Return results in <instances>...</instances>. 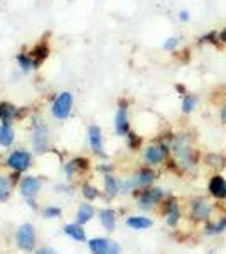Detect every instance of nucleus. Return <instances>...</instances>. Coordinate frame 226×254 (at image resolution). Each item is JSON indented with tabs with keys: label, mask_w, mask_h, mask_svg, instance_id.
<instances>
[{
	"label": "nucleus",
	"mask_w": 226,
	"mask_h": 254,
	"mask_svg": "<svg viewBox=\"0 0 226 254\" xmlns=\"http://www.w3.org/2000/svg\"><path fill=\"white\" fill-rule=\"evenodd\" d=\"M71 105H73V95L69 92L61 93L59 97L54 100L52 104V114L57 119H66L71 112Z\"/></svg>",
	"instance_id": "f257e3e1"
},
{
	"label": "nucleus",
	"mask_w": 226,
	"mask_h": 254,
	"mask_svg": "<svg viewBox=\"0 0 226 254\" xmlns=\"http://www.w3.org/2000/svg\"><path fill=\"white\" fill-rule=\"evenodd\" d=\"M34 243H36V232H34V227L31 224H24L19 227L17 231V244L20 249H29L34 248Z\"/></svg>",
	"instance_id": "f03ea898"
},
{
	"label": "nucleus",
	"mask_w": 226,
	"mask_h": 254,
	"mask_svg": "<svg viewBox=\"0 0 226 254\" xmlns=\"http://www.w3.org/2000/svg\"><path fill=\"white\" fill-rule=\"evenodd\" d=\"M39 188H41V182L38 178H34V176H27V178L20 183V193L26 196V198L29 200V205L34 207V208H36L34 196L38 195Z\"/></svg>",
	"instance_id": "7ed1b4c3"
},
{
	"label": "nucleus",
	"mask_w": 226,
	"mask_h": 254,
	"mask_svg": "<svg viewBox=\"0 0 226 254\" xmlns=\"http://www.w3.org/2000/svg\"><path fill=\"white\" fill-rule=\"evenodd\" d=\"M7 165H9L10 168H14L15 171L27 170L29 165H31V154L26 153V151H15V153L10 154Z\"/></svg>",
	"instance_id": "20e7f679"
},
{
	"label": "nucleus",
	"mask_w": 226,
	"mask_h": 254,
	"mask_svg": "<svg viewBox=\"0 0 226 254\" xmlns=\"http://www.w3.org/2000/svg\"><path fill=\"white\" fill-rule=\"evenodd\" d=\"M115 130L120 136H127L130 130V124H129V114H127V107L125 105H120V109L117 110V116H115Z\"/></svg>",
	"instance_id": "39448f33"
},
{
	"label": "nucleus",
	"mask_w": 226,
	"mask_h": 254,
	"mask_svg": "<svg viewBox=\"0 0 226 254\" xmlns=\"http://www.w3.org/2000/svg\"><path fill=\"white\" fill-rule=\"evenodd\" d=\"M162 198V190L160 188H150V190H143L140 196H138V202L143 208H150L152 205L159 203V200Z\"/></svg>",
	"instance_id": "423d86ee"
},
{
	"label": "nucleus",
	"mask_w": 226,
	"mask_h": 254,
	"mask_svg": "<svg viewBox=\"0 0 226 254\" xmlns=\"http://www.w3.org/2000/svg\"><path fill=\"white\" fill-rule=\"evenodd\" d=\"M209 193H211L215 198H226V180L223 178V176L216 175L213 176L211 180H209Z\"/></svg>",
	"instance_id": "0eeeda50"
},
{
	"label": "nucleus",
	"mask_w": 226,
	"mask_h": 254,
	"mask_svg": "<svg viewBox=\"0 0 226 254\" xmlns=\"http://www.w3.org/2000/svg\"><path fill=\"white\" fill-rule=\"evenodd\" d=\"M167 156V149L166 146H150L145 151V159L149 165H159L164 161V158Z\"/></svg>",
	"instance_id": "6e6552de"
},
{
	"label": "nucleus",
	"mask_w": 226,
	"mask_h": 254,
	"mask_svg": "<svg viewBox=\"0 0 226 254\" xmlns=\"http://www.w3.org/2000/svg\"><path fill=\"white\" fill-rule=\"evenodd\" d=\"M90 134V144H91L93 151L98 154H103V141H101V130L100 127L96 126H91L88 130Z\"/></svg>",
	"instance_id": "1a4fd4ad"
},
{
	"label": "nucleus",
	"mask_w": 226,
	"mask_h": 254,
	"mask_svg": "<svg viewBox=\"0 0 226 254\" xmlns=\"http://www.w3.org/2000/svg\"><path fill=\"white\" fill-rule=\"evenodd\" d=\"M14 142V130L10 129L9 124L0 126V146L9 147Z\"/></svg>",
	"instance_id": "9d476101"
},
{
	"label": "nucleus",
	"mask_w": 226,
	"mask_h": 254,
	"mask_svg": "<svg viewBox=\"0 0 226 254\" xmlns=\"http://www.w3.org/2000/svg\"><path fill=\"white\" fill-rule=\"evenodd\" d=\"M209 210H211V207H209V203L206 200H199V202L194 203L192 215H194L196 219H206V217H209Z\"/></svg>",
	"instance_id": "9b49d317"
},
{
	"label": "nucleus",
	"mask_w": 226,
	"mask_h": 254,
	"mask_svg": "<svg viewBox=\"0 0 226 254\" xmlns=\"http://www.w3.org/2000/svg\"><path fill=\"white\" fill-rule=\"evenodd\" d=\"M100 220L106 231H113L115 229V212L110 210V208H105V210L100 212Z\"/></svg>",
	"instance_id": "f8f14e48"
},
{
	"label": "nucleus",
	"mask_w": 226,
	"mask_h": 254,
	"mask_svg": "<svg viewBox=\"0 0 226 254\" xmlns=\"http://www.w3.org/2000/svg\"><path fill=\"white\" fill-rule=\"evenodd\" d=\"M127 225L132 229H137V231H142V229L150 227L152 220L145 219V217H130V219H127Z\"/></svg>",
	"instance_id": "ddd939ff"
},
{
	"label": "nucleus",
	"mask_w": 226,
	"mask_h": 254,
	"mask_svg": "<svg viewBox=\"0 0 226 254\" xmlns=\"http://www.w3.org/2000/svg\"><path fill=\"white\" fill-rule=\"evenodd\" d=\"M154 178H155V173L152 170H149V168H142L140 171L137 173V185H140V187H145V185H149V183L154 182Z\"/></svg>",
	"instance_id": "4468645a"
},
{
	"label": "nucleus",
	"mask_w": 226,
	"mask_h": 254,
	"mask_svg": "<svg viewBox=\"0 0 226 254\" xmlns=\"http://www.w3.org/2000/svg\"><path fill=\"white\" fill-rule=\"evenodd\" d=\"M93 217V208L91 205H88V203H83V205L80 207V210H78V215H76V222L78 224H86L90 219Z\"/></svg>",
	"instance_id": "2eb2a0df"
},
{
	"label": "nucleus",
	"mask_w": 226,
	"mask_h": 254,
	"mask_svg": "<svg viewBox=\"0 0 226 254\" xmlns=\"http://www.w3.org/2000/svg\"><path fill=\"white\" fill-rule=\"evenodd\" d=\"M46 137H47L46 127L38 126V129H36V132H34V144L38 147V151H43V147L46 146Z\"/></svg>",
	"instance_id": "dca6fc26"
},
{
	"label": "nucleus",
	"mask_w": 226,
	"mask_h": 254,
	"mask_svg": "<svg viewBox=\"0 0 226 254\" xmlns=\"http://www.w3.org/2000/svg\"><path fill=\"white\" fill-rule=\"evenodd\" d=\"M64 232H66L69 237H73L75 241H85V231L76 224H68L66 227H64Z\"/></svg>",
	"instance_id": "f3484780"
},
{
	"label": "nucleus",
	"mask_w": 226,
	"mask_h": 254,
	"mask_svg": "<svg viewBox=\"0 0 226 254\" xmlns=\"http://www.w3.org/2000/svg\"><path fill=\"white\" fill-rule=\"evenodd\" d=\"M196 105H198V97L192 95V93H187V95H184L182 98V112L184 114H191L192 110L196 109Z\"/></svg>",
	"instance_id": "a211bd4d"
},
{
	"label": "nucleus",
	"mask_w": 226,
	"mask_h": 254,
	"mask_svg": "<svg viewBox=\"0 0 226 254\" xmlns=\"http://www.w3.org/2000/svg\"><path fill=\"white\" fill-rule=\"evenodd\" d=\"M46 56H47V48L44 46V44L34 48V51L31 53V58H32V61H34L36 66H39V64L43 63V60H46Z\"/></svg>",
	"instance_id": "6ab92c4d"
},
{
	"label": "nucleus",
	"mask_w": 226,
	"mask_h": 254,
	"mask_svg": "<svg viewBox=\"0 0 226 254\" xmlns=\"http://www.w3.org/2000/svg\"><path fill=\"white\" fill-rule=\"evenodd\" d=\"M110 243L112 241H108V239H91L90 241V249L94 253V254H98V253H101V251H105L106 248L110 246Z\"/></svg>",
	"instance_id": "aec40b11"
},
{
	"label": "nucleus",
	"mask_w": 226,
	"mask_h": 254,
	"mask_svg": "<svg viewBox=\"0 0 226 254\" xmlns=\"http://www.w3.org/2000/svg\"><path fill=\"white\" fill-rule=\"evenodd\" d=\"M10 195V185H9V180L0 176V202H5Z\"/></svg>",
	"instance_id": "412c9836"
},
{
	"label": "nucleus",
	"mask_w": 226,
	"mask_h": 254,
	"mask_svg": "<svg viewBox=\"0 0 226 254\" xmlns=\"http://www.w3.org/2000/svg\"><path fill=\"white\" fill-rule=\"evenodd\" d=\"M105 190H106V193H108V195H115L118 191L117 180H115L112 175L105 176Z\"/></svg>",
	"instance_id": "4be33fe9"
},
{
	"label": "nucleus",
	"mask_w": 226,
	"mask_h": 254,
	"mask_svg": "<svg viewBox=\"0 0 226 254\" xmlns=\"http://www.w3.org/2000/svg\"><path fill=\"white\" fill-rule=\"evenodd\" d=\"M17 61L20 63V66H22V69H31V68H36L34 61H32L31 56H26V55H19L17 56Z\"/></svg>",
	"instance_id": "5701e85b"
},
{
	"label": "nucleus",
	"mask_w": 226,
	"mask_h": 254,
	"mask_svg": "<svg viewBox=\"0 0 226 254\" xmlns=\"http://www.w3.org/2000/svg\"><path fill=\"white\" fill-rule=\"evenodd\" d=\"M226 229V217L220 220L216 225H209L208 227V234H218V232H223Z\"/></svg>",
	"instance_id": "b1692460"
},
{
	"label": "nucleus",
	"mask_w": 226,
	"mask_h": 254,
	"mask_svg": "<svg viewBox=\"0 0 226 254\" xmlns=\"http://www.w3.org/2000/svg\"><path fill=\"white\" fill-rule=\"evenodd\" d=\"M44 215H46L47 219H56V217H59V215H61V208L47 207L46 210H44Z\"/></svg>",
	"instance_id": "393cba45"
},
{
	"label": "nucleus",
	"mask_w": 226,
	"mask_h": 254,
	"mask_svg": "<svg viewBox=\"0 0 226 254\" xmlns=\"http://www.w3.org/2000/svg\"><path fill=\"white\" fill-rule=\"evenodd\" d=\"M127 136H129V146L132 147V149H137V147L140 146V142H142V141H140V137H137L134 132H129Z\"/></svg>",
	"instance_id": "a878e982"
},
{
	"label": "nucleus",
	"mask_w": 226,
	"mask_h": 254,
	"mask_svg": "<svg viewBox=\"0 0 226 254\" xmlns=\"http://www.w3.org/2000/svg\"><path fill=\"white\" fill-rule=\"evenodd\" d=\"M98 254H120V248H118L117 243H110V246L105 249V251H101Z\"/></svg>",
	"instance_id": "bb28decb"
},
{
	"label": "nucleus",
	"mask_w": 226,
	"mask_h": 254,
	"mask_svg": "<svg viewBox=\"0 0 226 254\" xmlns=\"http://www.w3.org/2000/svg\"><path fill=\"white\" fill-rule=\"evenodd\" d=\"M179 44L178 38H169L166 41V44H164V49H167V51H172V49H176V46Z\"/></svg>",
	"instance_id": "cd10ccee"
},
{
	"label": "nucleus",
	"mask_w": 226,
	"mask_h": 254,
	"mask_svg": "<svg viewBox=\"0 0 226 254\" xmlns=\"http://www.w3.org/2000/svg\"><path fill=\"white\" fill-rule=\"evenodd\" d=\"M83 193H85L86 198H94V196L98 195V191L94 190L93 187H88V185H86V187H85V191H83Z\"/></svg>",
	"instance_id": "c85d7f7f"
},
{
	"label": "nucleus",
	"mask_w": 226,
	"mask_h": 254,
	"mask_svg": "<svg viewBox=\"0 0 226 254\" xmlns=\"http://www.w3.org/2000/svg\"><path fill=\"white\" fill-rule=\"evenodd\" d=\"M36 254H57L54 249H51V248H43V249H39Z\"/></svg>",
	"instance_id": "c756f323"
},
{
	"label": "nucleus",
	"mask_w": 226,
	"mask_h": 254,
	"mask_svg": "<svg viewBox=\"0 0 226 254\" xmlns=\"http://www.w3.org/2000/svg\"><path fill=\"white\" fill-rule=\"evenodd\" d=\"M179 19L182 20V22H187V20H189V12L187 10H181Z\"/></svg>",
	"instance_id": "7c9ffc66"
},
{
	"label": "nucleus",
	"mask_w": 226,
	"mask_h": 254,
	"mask_svg": "<svg viewBox=\"0 0 226 254\" xmlns=\"http://www.w3.org/2000/svg\"><path fill=\"white\" fill-rule=\"evenodd\" d=\"M220 119H221V122H223V124H226V105H223V109H221Z\"/></svg>",
	"instance_id": "2f4dec72"
},
{
	"label": "nucleus",
	"mask_w": 226,
	"mask_h": 254,
	"mask_svg": "<svg viewBox=\"0 0 226 254\" xmlns=\"http://www.w3.org/2000/svg\"><path fill=\"white\" fill-rule=\"evenodd\" d=\"M220 41H221L223 44H226V27L220 32Z\"/></svg>",
	"instance_id": "473e14b6"
},
{
	"label": "nucleus",
	"mask_w": 226,
	"mask_h": 254,
	"mask_svg": "<svg viewBox=\"0 0 226 254\" xmlns=\"http://www.w3.org/2000/svg\"><path fill=\"white\" fill-rule=\"evenodd\" d=\"M178 90H179V92H186V88H184V87H181V85H178Z\"/></svg>",
	"instance_id": "72a5a7b5"
}]
</instances>
